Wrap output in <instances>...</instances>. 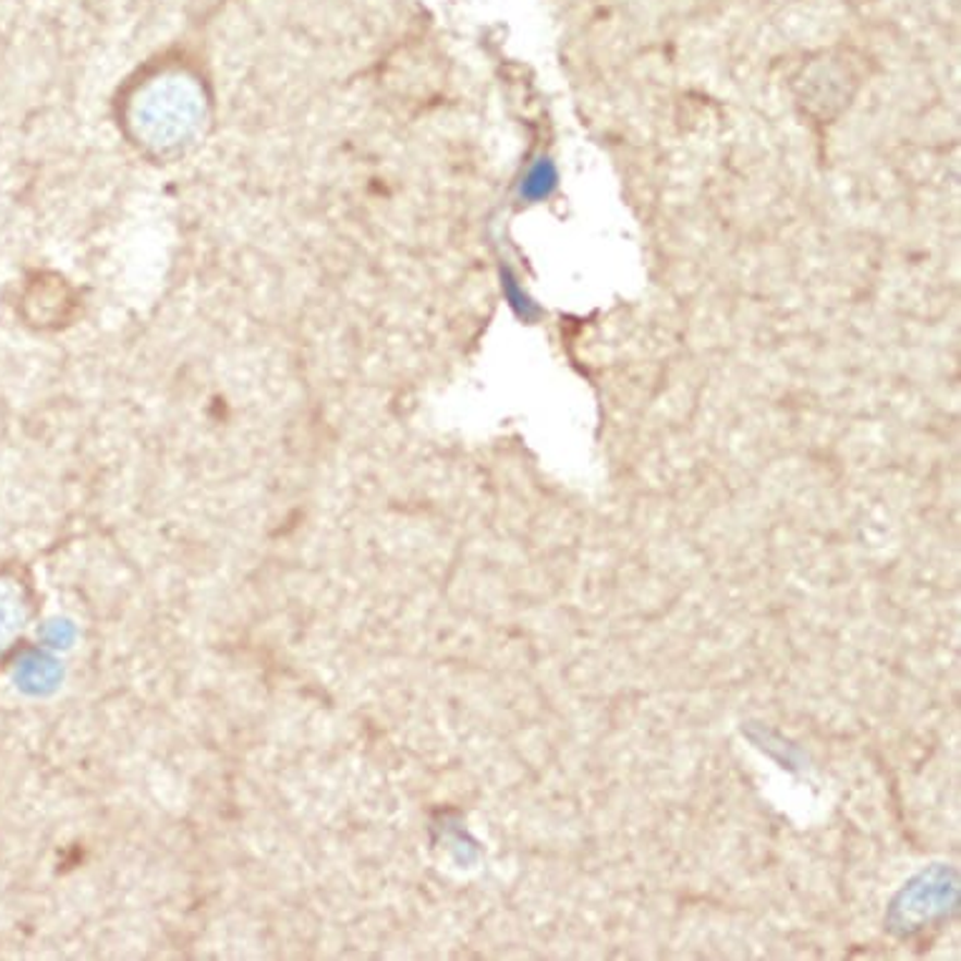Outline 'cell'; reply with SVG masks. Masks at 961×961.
Here are the masks:
<instances>
[{"instance_id":"obj_1","label":"cell","mask_w":961,"mask_h":961,"mask_svg":"<svg viewBox=\"0 0 961 961\" xmlns=\"http://www.w3.org/2000/svg\"><path fill=\"white\" fill-rule=\"evenodd\" d=\"M554 184H557V172H554L549 161H542V165L528 174L524 190L526 194H532V197H547V194L554 190Z\"/></svg>"}]
</instances>
